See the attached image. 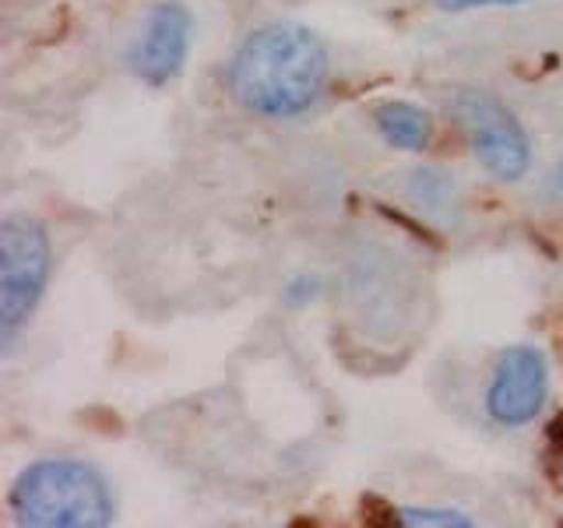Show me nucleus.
I'll return each mask as SVG.
<instances>
[{
    "mask_svg": "<svg viewBox=\"0 0 563 528\" xmlns=\"http://www.w3.org/2000/svg\"><path fill=\"white\" fill-rule=\"evenodd\" d=\"M289 299L292 307H303V304H313L317 296H321V278L317 275H296L289 286H286V293H282Z\"/></svg>",
    "mask_w": 563,
    "mask_h": 528,
    "instance_id": "obj_10",
    "label": "nucleus"
},
{
    "mask_svg": "<svg viewBox=\"0 0 563 528\" xmlns=\"http://www.w3.org/2000/svg\"><path fill=\"white\" fill-rule=\"evenodd\" d=\"M395 521L409 528H472V518L451 507H398Z\"/></svg>",
    "mask_w": 563,
    "mask_h": 528,
    "instance_id": "obj_8",
    "label": "nucleus"
},
{
    "mask_svg": "<svg viewBox=\"0 0 563 528\" xmlns=\"http://www.w3.org/2000/svg\"><path fill=\"white\" fill-rule=\"evenodd\" d=\"M374 131L387 148L398 152H427L433 145L437 123L433 117L416 102L405 99H384L374 106Z\"/></svg>",
    "mask_w": 563,
    "mask_h": 528,
    "instance_id": "obj_7",
    "label": "nucleus"
},
{
    "mask_svg": "<svg viewBox=\"0 0 563 528\" xmlns=\"http://www.w3.org/2000/svg\"><path fill=\"white\" fill-rule=\"evenodd\" d=\"M328 70V50L310 29L272 22L236 46L225 67V88L251 117L292 120L321 99Z\"/></svg>",
    "mask_w": 563,
    "mask_h": 528,
    "instance_id": "obj_1",
    "label": "nucleus"
},
{
    "mask_svg": "<svg viewBox=\"0 0 563 528\" xmlns=\"http://www.w3.org/2000/svg\"><path fill=\"white\" fill-rule=\"evenodd\" d=\"M8 510L22 528H106L117 501L106 475L81 458H40L18 472Z\"/></svg>",
    "mask_w": 563,
    "mask_h": 528,
    "instance_id": "obj_2",
    "label": "nucleus"
},
{
    "mask_svg": "<svg viewBox=\"0 0 563 528\" xmlns=\"http://www.w3.org/2000/svg\"><path fill=\"white\" fill-rule=\"evenodd\" d=\"M448 110L462 123L468 148L493 180L518 184L532 169V141H528L515 110L479 88H457L448 99Z\"/></svg>",
    "mask_w": 563,
    "mask_h": 528,
    "instance_id": "obj_4",
    "label": "nucleus"
},
{
    "mask_svg": "<svg viewBox=\"0 0 563 528\" xmlns=\"http://www.w3.org/2000/svg\"><path fill=\"white\" fill-rule=\"evenodd\" d=\"M550 398V360L539 345H507L489 370L483 409L489 422L521 430L536 422Z\"/></svg>",
    "mask_w": 563,
    "mask_h": 528,
    "instance_id": "obj_5",
    "label": "nucleus"
},
{
    "mask_svg": "<svg viewBox=\"0 0 563 528\" xmlns=\"http://www.w3.org/2000/svg\"><path fill=\"white\" fill-rule=\"evenodd\" d=\"M194 14L184 0H158L148 8L134 43L128 50V67L148 88H166L184 75L190 57Z\"/></svg>",
    "mask_w": 563,
    "mask_h": 528,
    "instance_id": "obj_6",
    "label": "nucleus"
},
{
    "mask_svg": "<svg viewBox=\"0 0 563 528\" xmlns=\"http://www.w3.org/2000/svg\"><path fill=\"white\" fill-rule=\"evenodd\" d=\"M416 180H412V194L422 201V205H430V208H440V205H451V176L448 173H440V169H419L412 173Z\"/></svg>",
    "mask_w": 563,
    "mask_h": 528,
    "instance_id": "obj_9",
    "label": "nucleus"
},
{
    "mask_svg": "<svg viewBox=\"0 0 563 528\" xmlns=\"http://www.w3.org/2000/svg\"><path fill=\"white\" fill-rule=\"evenodd\" d=\"M556 180H560V190H563V155H560V163H556Z\"/></svg>",
    "mask_w": 563,
    "mask_h": 528,
    "instance_id": "obj_12",
    "label": "nucleus"
},
{
    "mask_svg": "<svg viewBox=\"0 0 563 528\" xmlns=\"http://www.w3.org/2000/svg\"><path fill=\"white\" fill-rule=\"evenodd\" d=\"M53 272L46 226L29 211H11L0 222V345L11 349L18 331L40 307Z\"/></svg>",
    "mask_w": 563,
    "mask_h": 528,
    "instance_id": "obj_3",
    "label": "nucleus"
},
{
    "mask_svg": "<svg viewBox=\"0 0 563 528\" xmlns=\"http://www.w3.org/2000/svg\"><path fill=\"white\" fill-rule=\"evenodd\" d=\"M433 4L448 14H462V11H483V8H518V4H532V0H433Z\"/></svg>",
    "mask_w": 563,
    "mask_h": 528,
    "instance_id": "obj_11",
    "label": "nucleus"
}]
</instances>
